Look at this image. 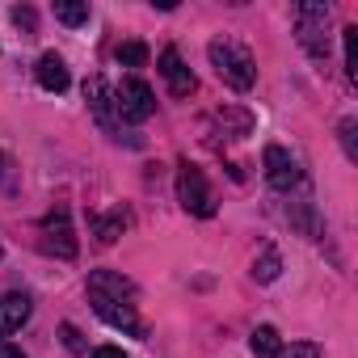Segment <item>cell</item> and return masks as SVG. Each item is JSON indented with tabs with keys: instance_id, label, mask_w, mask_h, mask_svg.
Wrapping results in <instances>:
<instances>
[{
	"instance_id": "1",
	"label": "cell",
	"mask_w": 358,
	"mask_h": 358,
	"mask_svg": "<svg viewBox=\"0 0 358 358\" xmlns=\"http://www.w3.org/2000/svg\"><path fill=\"white\" fill-rule=\"evenodd\" d=\"M207 55H211L215 76H220L224 85H232L236 93H249V89L257 85V64H253V55H249L241 43H232V38H211Z\"/></svg>"
},
{
	"instance_id": "2",
	"label": "cell",
	"mask_w": 358,
	"mask_h": 358,
	"mask_svg": "<svg viewBox=\"0 0 358 358\" xmlns=\"http://www.w3.org/2000/svg\"><path fill=\"white\" fill-rule=\"evenodd\" d=\"M329 17H333V9H329V5H316V0H308V5H295V9H291L295 38H299V47H303L316 64L329 59Z\"/></svg>"
},
{
	"instance_id": "3",
	"label": "cell",
	"mask_w": 358,
	"mask_h": 358,
	"mask_svg": "<svg viewBox=\"0 0 358 358\" xmlns=\"http://www.w3.org/2000/svg\"><path fill=\"white\" fill-rule=\"evenodd\" d=\"M89 303H93V312H97L110 329H122V333H131V337H148V324L135 316V299H131V295L89 291Z\"/></svg>"
},
{
	"instance_id": "4",
	"label": "cell",
	"mask_w": 358,
	"mask_h": 358,
	"mask_svg": "<svg viewBox=\"0 0 358 358\" xmlns=\"http://www.w3.org/2000/svg\"><path fill=\"white\" fill-rule=\"evenodd\" d=\"M177 199H182V207H186L190 215H203V220L215 215V194H211V186H207L203 169H194L190 160L177 164Z\"/></svg>"
},
{
	"instance_id": "5",
	"label": "cell",
	"mask_w": 358,
	"mask_h": 358,
	"mask_svg": "<svg viewBox=\"0 0 358 358\" xmlns=\"http://www.w3.org/2000/svg\"><path fill=\"white\" fill-rule=\"evenodd\" d=\"M114 106H118V118L122 122H148L152 110H156V93L139 80V76H127L114 93Z\"/></svg>"
},
{
	"instance_id": "6",
	"label": "cell",
	"mask_w": 358,
	"mask_h": 358,
	"mask_svg": "<svg viewBox=\"0 0 358 358\" xmlns=\"http://www.w3.org/2000/svg\"><path fill=\"white\" fill-rule=\"evenodd\" d=\"M262 164H266V182H270L274 190H295V186H303V164H299L287 148L266 143Z\"/></svg>"
},
{
	"instance_id": "7",
	"label": "cell",
	"mask_w": 358,
	"mask_h": 358,
	"mask_svg": "<svg viewBox=\"0 0 358 358\" xmlns=\"http://www.w3.org/2000/svg\"><path fill=\"white\" fill-rule=\"evenodd\" d=\"M85 101H89V110H93L97 127H101L110 139H118V106H114V89L106 85V76H89V80H85Z\"/></svg>"
},
{
	"instance_id": "8",
	"label": "cell",
	"mask_w": 358,
	"mask_h": 358,
	"mask_svg": "<svg viewBox=\"0 0 358 358\" xmlns=\"http://www.w3.org/2000/svg\"><path fill=\"white\" fill-rule=\"evenodd\" d=\"M43 249L72 262L76 257V232H72V220H68V207H55L47 220H43Z\"/></svg>"
},
{
	"instance_id": "9",
	"label": "cell",
	"mask_w": 358,
	"mask_h": 358,
	"mask_svg": "<svg viewBox=\"0 0 358 358\" xmlns=\"http://www.w3.org/2000/svg\"><path fill=\"white\" fill-rule=\"evenodd\" d=\"M160 76L169 80L173 97H190V93L199 89L194 72L186 68V59H182V55H177V47H164V51H160Z\"/></svg>"
},
{
	"instance_id": "10",
	"label": "cell",
	"mask_w": 358,
	"mask_h": 358,
	"mask_svg": "<svg viewBox=\"0 0 358 358\" xmlns=\"http://www.w3.org/2000/svg\"><path fill=\"white\" fill-rule=\"evenodd\" d=\"M30 312H34V303H30V295H5L0 299V341L5 337H13L26 320H30Z\"/></svg>"
},
{
	"instance_id": "11",
	"label": "cell",
	"mask_w": 358,
	"mask_h": 358,
	"mask_svg": "<svg viewBox=\"0 0 358 358\" xmlns=\"http://www.w3.org/2000/svg\"><path fill=\"white\" fill-rule=\"evenodd\" d=\"M34 76H38V85H43L47 93H68V85H72V76H68V64H64L55 51H47V55L38 59Z\"/></svg>"
},
{
	"instance_id": "12",
	"label": "cell",
	"mask_w": 358,
	"mask_h": 358,
	"mask_svg": "<svg viewBox=\"0 0 358 358\" xmlns=\"http://www.w3.org/2000/svg\"><path fill=\"white\" fill-rule=\"evenodd\" d=\"M127 224H131V215H127L122 207H114L110 215H101V220L93 224V232H97V241H101V245H114V241L122 236V228H127Z\"/></svg>"
},
{
	"instance_id": "13",
	"label": "cell",
	"mask_w": 358,
	"mask_h": 358,
	"mask_svg": "<svg viewBox=\"0 0 358 358\" xmlns=\"http://www.w3.org/2000/svg\"><path fill=\"white\" fill-rule=\"evenodd\" d=\"M278 345H282V337H278V329H274V324H257V329H253V337H249V350H253L257 358H274V354H278Z\"/></svg>"
},
{
	"instance_id": "14",
	"label": "cell",
	"mask_w": 358,
	"mask_h": 358,
	"mask_svg": "<svg viewBox=\"0 0 358 358\" xmlns=\"http://www.w3.org/2000/svg\"><path fill=\"white\" fill-rule=\"evenodd\" d=\"M55 22H64V26H85V22H89V5H85V0H55Z\"/></svg>"
},
{
	"instance_id": "15",
	"label": "cell",
	"mask_w": 358,
	"mask_h": 358,
	"mask_svg": "<svg viewBox=\"0 0 358 358\" xmlns=\"http://www.w3.org/2000/svg\"><path fill=\"white\" fill-rule=\"evenodd\" d=\"M282 274V257H278V249H262V257L253 262V278L257 282H274Z\"/></svg>"
},
{
	"instance_id": "16",
	"label": "cell",
	"mask_w": 358,
	"mask_h": 358,
	"mask_svg": "<svg viewBox=\"0 0 358 358\" xmlns=\"http://www.w3.org/2000/svg\"><path fill=\"white\" fill-rule=\"evenodd\" d=\"M118 64L122 68H143L148 64V47L143 43H122L118 47Z\"/></svg>"
},
{
	"instance_id": "17",
	"label": "cell",
	"mask_w": 358,
	"mask_h": 358,
	"mask_svg": "<svg viewBox=\"0 0 358 358\" xmlns=\"http://www.w3.org/2000/svg\"><path fill=\"white\" fill-rule=\"evenodd\" d=\"M341 38H345V72H350V80H354V76H358V26H345Z\"/></svg>"
},
{
	"instance_id": "18",
	"label": "cell",
	"mask_w": 358,
	"mask_h": 358,
	"mask_svg": "<svg viewBox=\"0 0 358 358\" xmlns=\"http://www.w3.org/2000/svg\"><path fill=\"white\" fill-rule=\"evenodd\" d=\"M354 131H358V122H354V118H341V122H337V139H341V148H345V160H358Z\"/></svg>"
},
{
	"instance_id": "19",
	"label": "cell",
	"mask_w": 358,
	"mask_h": 358,
	"mask_svg": "<svg viewBox=\"0 0 358 358\" xmlns=\"http://www.w3.org/2000/svg\"><path fill=\"white\" fill-rule=\"evenodd\" d=\"M274 358H320V345H312V341H291V345H278Z\"/></svg>"
},
{
	"instance_id": "20",
	"label": "cell",
	"mask_w": 358,
	"mask_h": 358,
	"mask_svg": "<svg viewBox=\"0 0 358 358\" xmlns=\"http://www.w3.org/2000/svg\"><path fill=\"white\" fill-rule=\"evenodd\" d=\"M59 337H64V345H68L72 354H85V337L76 333V324H64V329H59Z\"/></svg>"
},
{
	"instance_id": "21",
	"label": "cell",
	"mask_w": 358,
	"mask_h": 358,
	"mask_svg": "<svg viewBox=\"0 0 358 358\" xmlns=\"http://www.w3.org/2000/svg\"><path fill=\"white\" fill-rule=\"evenodd\" d=\"M13 22H17L22 30H30V34H34V22H38V17H34V9H22V5H17V9H13Z\"/></svg>"
},
{
	"instance_id": "22",
	"label": "cell",
	"mask_w": 358,
	"mask_h": 358,
	"mask_svg": "<svg viewBox=\"0 0 358 358\" xmlns=\"http://www.w3.org/2000/svg\"><path fill=\"white\" fill-rule=\"evenodd\" d=\"M93 358H127L118 345H101V350H93Z\"/></svg>"
},
{
	"instance_id": "23",
	"label": "cell",
	"mask_w": 358,
	"mask_h": 358,
	"mask_svg": "<svg viewBox=\"0 0 358 358\" xmlns=\"http://www.w3.org/2000/svg\"><path fill=\"white\" fill-rule=\"evenodd\" d=\"M0 358H26V354H22L17 345H5V350H0Z\"/></svg>"
},
{
	"instance_id": "24",
	"label": "cell",
	"mask_w": 358,
	"mask_h": 358,
	"mask_svg": "<svg viewBox=\"0 0 358 358\" xmlns=\"http://www.w3.org/2000/svg\"><path fill=\"white\" fill-rule=\"evenodd\" d=\"M0 257H5V249H0Z\"/></svg>"
},
{
	"instance_id": "25",
	"label": "cell",
	"mask_w": 358,
	"mask_h": 358,
	"mask_svg": "<svg viewBox=\"0 0 358 358\" xmlns=\"http://www.w3.org/2000/svg\"><path fill=\"white\" fill-rule=\"evenodd\" d=\"M0 164H5V156H0Z\"/></svg>"
}]
</instances>
